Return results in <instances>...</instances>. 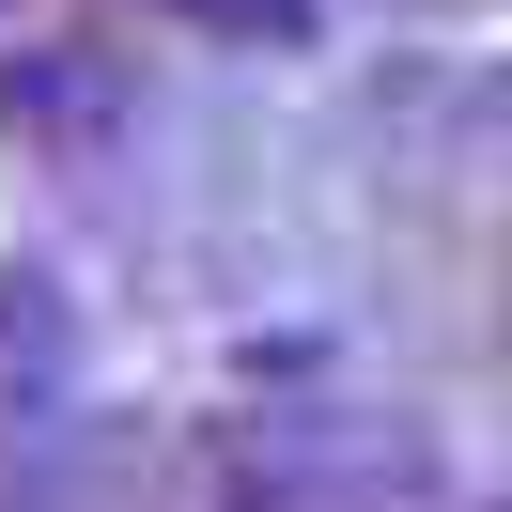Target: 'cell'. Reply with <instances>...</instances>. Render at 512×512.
<instances>
[{
	"instance_id": "cell-1",
	"label": "cell",
	"mask_w": 512,
	"mask_h": 512,
	"mask_svg": "<svg viewBox=\"0 0 512 512\" xmlns=\"http://www.w3.org/2000/svg\"><path fill=\"white\" fill-rule=\"evenodd\" d=\"M171 16H202V32H311V0H171Z\"/></svg>"
}]
</instances>
